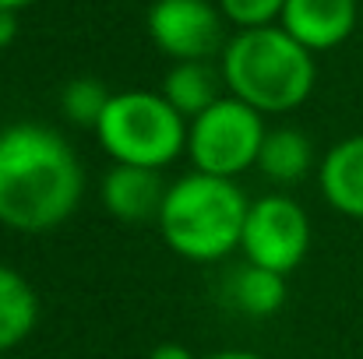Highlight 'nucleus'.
<instances>
[{
    "mask_svg": "<svg viewBox=\"0 0 363 359\" xmlns=\"http://www.w3.org/2000/svg\"><path fill=\"white\" fill-rule=\"evenodd\" d=\"M82 190V162L53 127L11 123L0 130V226L50 233L74 215Z\"/></svg>",
    "mask_w": 363,
    "mask_h": 359,
    "instance_id": "nucleus-1",
    "label": "nucleus"
},
{
    "mask_svg": "<svg viewBox=\"0 0 363 359\" xmlns=\"http://www.w3.org/2000/svg\"><path fill=\"white\" fill-rule=\"evenodd\" d=\"M223 85L230 96L254 106L261 117L289 113L303 106L318 85V64L282 25L237 32L219 60Z\"/></svg>",
    "mask_w": 363,
    "mask_h": 359,
    "instance_id": "nucleus-2",
    "label": "nucleus"
},
{
    "mask_svg": "<svg viewBox=\"0 0 363 359\" xmlns=\"http://www.w3.org/2000/svg\"><path fill=\"white\" fill-rule=\"evenodd\" d=\"M247 208L250 201L233 180L194 169L166 187V201L155 222L173 253L212 264L240 246Z\"/></svg>",
    "mask_w": 363,
    "mask_h": 359,
    "instance_id": "nucleus-3",
    "label": "nucleus"
},
{
    "mask_svg": "<svg viewBox=\"0 0 363 359\" xmlns=\"http://www.w3.org/2000/svg\"><path fill=\"white\" fill-rule=\"evenodd\" d=\"M103 152L123 166L166 169L187 152V120L162 92H117L96 123Z\"/></svg>",
    "mask_w": 363,
    "mask_h": 359,
    "instance_id": "nucleus-4",
    "label": "nucleus"
},
{
    "mask_svg": "<svg viewBox=\"0 0 363 359\" xmlns=\"http://www.w3.org/2000/svg\"><path fill=\"white\" fill-rule=\"evenodd\" d=\"M264 134V117L254 106L240 103L237 96H223L187 123V155L198 173L233 180L257 166Z\"/></svg>",
    "mask_w": 363,
    "mask_h": 359,
    "instance_id": "nucleus-5",
    "label": "nucleus"
},
{
    "mask_svg": "<svg viewBox=\"0 0 363 359\" xmlns=\"http://www.w3.org/2000/svg\"><path fill=\"white\" fill-rule=\"evenodd\" d=\"M240 250L250 264L289 275L311 250V219H307V212L286 194H268V198L250 201Z\"/></svg>",
    "mask_w": 363,
    "mask_h": 359,
    "instance_id": "nucleus-6",
    "label": "nucleus"
},
{
    "mask_svg": "<svg viewBox=\"0 0 363 359\" xmlns=\"http://www.w3.org/2000/svg\"><path fill=\"white\" fill-rule=\"evenodd\" d=\"M148 35L173 60H208L226 50V18L212 0H155L148 7Z\"/></svg>",
    "mask_w": 363,
    "mask_h": 359,
    "instance_id": "nucleus-7",
    "label": "nucleus"
},
{
    "mask_svg": "<svg viewBox=\"0 0 363 359\" xmlns=\"http://www.w3.org/2000/svg\"><path fill=\"white\" fill-rule=\"evenodd\" d=\"M360 18V0H286L279 25L311 53L342 46Z\"/></svg>",
    "mask_w": 363,
    "mask_h": 359,
    "instance_id": "nucleus-8",
    "label": "nucleus"
},
{
    "mask_svg": "<svg viewBox=\"0 0 363 359\" xmlns=\"http://www.w3.org/2000/svg\"><path fill=\"white\" fill-rule=\"evenodd\" d=\"M166 201V183L159 180V169L145 166H123L117 162L103 176V205L121 222H145L159 219Z\"/></svg>",
    "mask_w": 363,
    "mask_h": 359,
    "instance_id": "nucleus-9",
    "label": "nucleus"
},
{
    "mask_svg": "<svg viewBox=\"0 0 363 359\" xmlns=\"http://www.w3.org/2000/svg\"><path fill=\"white\" fill-rule=\"evenodd\" d=\"M318 176H321L325 201L335 212L363 222V134L346 137L335 148H328Z\"/></svg>",
    "mask_w": 363,
    "mask_h": 359,
    "instance_id": "nucleus-10",
    "label": "nucleus"
},
{
    "mask_svg": "<svg viewBox=\"0 0 363 359\" xmlns=\"http://www.w3.org/2000/svg\"><path fill=\"white\" fill-rule=\"evenodd\" d=\"M219 81H223V74H216L208 67V60H180L162 78V99L191 123L194 117H201L212 103L223 99L219 96Z\"/></svg>",
    "mask_w": 363,
    "mask_h": 359,
    "instance_id": "nucleus-11",
    "label": "nucleus"
},
{
    "mask_svg": "<svg viewBox=\"0 0 363 359\" xmlns=\"http://www.w3.org/2000/svg\"><path fill=\"white\" fill-rule=\"evenodd\" d=\"M39 321V296L32 282L0 264V356H7L14 346H21Z\"/></svg>",
    "mask_w": 363,
    "mask_h": 359,
    "instance_id": "nucleus-12",
    "label": "nucleus"
},
{
    "mask_svg": "<svg viewBox=\"0 0 363 359\" xmlns=\"http://www.w3.org/2000/svg\"><path fill=\"white\" fill-rule=\"evenodd\" d=\"M286 292H289L286 275H279L272 268H261V264H250V261H243L240 268L230 275V300L247 317L279 314L282 303H286Z\"/></svg>",
    "mask_w": 363,
    "mask_h": 359,
    "instance_id": "nucleus-13",
    "label": "nucleus"
},
{
    "mask_svg": "<svg viewBox=\"0 0 363 359\" xmlns=\"http://www.w3.org/2000/svg\"><path fill=\"white\" fill-rule=\"evenodd\" d=\"M257 166L268 180L275 183H296L311 173L314 166V148L307 141L303 130H293V127H279V130H268L264 134V144H261V155H257Z\"/></svg>",
    "mask_w": 363,
    "mask_h": 359,
    "instance_id": "nucleus-14",
    "label": "nucleus"
},
{
    "mask_svg": "<svg viewBox=\"0 0 363 359\" xmlns=\"http://www.w3.org/2000/svg\"><path fill=\"white\" fill-rule=\"evenodd\" d=\"M110 96L113 92H106L103 81H96V78H71L60 92V110L78 127H96L103 110L110 106Z\"/></svg>",
    "mask_w": 363,
    "mask_h": 359,
    "instance_id": "nucleus-15",
    "label": "nucleus"
},
{
    "mask_svg": "<svg viewBox=\"0 0 363 359\" xmlns=\"http://www.w3.org/2000/svg\"><path fill=\"white\" fill-rule=\"evenodd\" d=\"M223 18L243 32V28H264V25H279L286 0H216Z\"/></svg>",
    "mask_w": 363,
    "mask_h": 359,
    "instance_id": "nucleus-16",
    "label": "nucleus"
},
{
    "mask_svg": "<svg viewBox=\"0 0 363 359\" xmlns=\"http://www.w3.org/2000/svg\"><path fill=\"white\" fill-rule=\"evenodd\" d=\"M14 39H18V11L0 7V50H7Z\"/></svg>",
    "mask_w": 363,
    "mask_h": 359,
    "instance_id": "nucleus-17",
    "label": "nucleus"
},
{
    "mask_svg": "<svg viewBox=\"0 0 363 359\" xmlns=\"http://www.w3.org/2000/svg\"><path fill=\"white\" fill-rule=\"evenodd\" d=\"M148 359H198L191 349H184V346H177V342H162V346H155Z\"/></svg>",
    "mask_w": 363,
    "mask_h": 359,
    "instance_id": "nucleus-18",
    "label": "nucleus"
},
{
    "mask_svg": "<svg viewBox=\"0 0 363 359\" xmlns=\"http://www.w3.org/2000/svg\"><path fill=\"white\" fill-rule=\"evenodd\" d=\"M205 359H264V356L247 353V349H226V353H212V356H205Z\"/></svg>",
    "mask_w": 363,
    "mask_h": 359,
    "instance_id": "nucleus-19",
    "label": "nucleus"
},
{
    "mask_svg": "<svg viewBox=\"0 0 363 359\" xmlns=\"http://www.w3.org/2000/svg\"><path fill=\"white\" fill-rule=\"evenodd\" d=\"M28 4H35V0H0L4 11H21V7H28Z\"/></svg>",
    "mask_w": 363,
    "mask_h": 359,
    "instance_id": "nucleus-20",
    "label": "nucleus"
},
{
    "mask_svg": "<svg viewBox=\"0 0 363 359\" xmlns=\"http://www.w3.org/2000/svg\"><path fill=\"white\" fill-rule=\"evenodd\" d=\"M0 359H7V356H0Z\"/></svg>",
    "mask_w": 363,
    "mask_h": 359,
    "instance_id": "nucleus-21",
    "label": "nucleus"
}]
</instances>
